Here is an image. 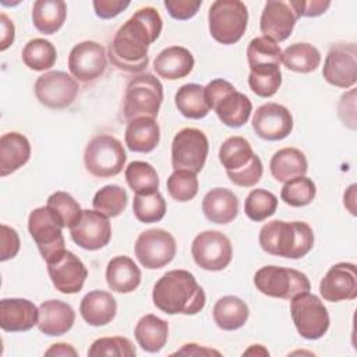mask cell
I'll return each mask as SVG.
<instances>
[{
	"instance_id": "obj_52",
	"label": "cell",
	"mask_w": 357,
	"mask_h": 357,
	"mask_svg": "<svg viewBox=\"0 0 357 357\" xmlns=\"http://www.w3.org/2000/svg\"><path fill=\"white\" fill-rule=\"evenodd\" d=\"M291 4L300 17H318L321 14H324L329 6L331 1H322V0H291Z\"/></svg>"
},
{
	"instance_id": "obj_30",
	"label": "cell",
	"mask_w": 357,
	"mask_h": 357,
	"mask_svg": "<svg viewBox=\"0 0 357 357\" xmlns=\"http://www.w3.org/2000/svg\"><path fill=\"white\" fill-rule=\"evenodd\" d=\"M106 282L112 291L131 293L141 283V271L130 257L117 255L106 266Z\"/></svg>"
},
{
	"instance_id": "obj_37",
	"label": "cell",
	"mask_w": 357,
	"mask_h": 357,
	"mask_svg": "<svg viewBox=\"0 0 357 357\" xmlns=\"http://www.w3.org/2000/svg\"><path fill=\"white\" fill-rule=\"evenodd\" d=\"M22 61L33 71H45L54 66L57 59L56 47L43 38L31 39L22 49Z\"/></svg>"
},
{
	"instance_id": "obj_19",
	"label": "cell",
	"mask_w": 357,
	"mask_h": 357,
	"mask_svg": "<svg viewBox=\"0 0 357 357\" xmlns=\"http://www.w3.org/2000/svg\"><path fill=\"white\" fill-rule=\"evenodd\" d=\"M255 134L266 141L284 139L293 130V117L287 107L279 103L261 105L251 120Z\"/></svg>"
},
{
	"instance_id": "obj_49",
	"label": "cell",
	"mask_w": 357,
	"mask_h": 357,
	"mask_svg": "<svg viewBox=\"0 0 357 357\" xmlns=\"http://www.w3.org/2000/svg\"><path fill=\"white\" fill-rule=\"evenodd\" d=\"M165 7L167 10V13L170 14L172 18L174 20H180V21H184V20H190L192 18L202 1L197 0V1H192V0H165Z\"/></svg>"
},
{
	"instance_id": "obj_31",
	"label": "cell",
	"mask_w": 357,
	"mask_h": 357,
	"mask_svg": "<svg viewBox=\"0 0 357 357\" xmlns=\"http://www.w3.org/2000/svg\"><path fill=\"white\" fill-rule=\"evenodd\" d=\"M269 169L276 181L286 183L291 178L305 176L308 170V162L300 149L283 148L273 153L269 162Z\"/></svg>"
},
{
	"instance_id": "obj_40",
	"label": "cell",
	"mask_w": 357,
	"mask_h": 357,
	"mask_svg": "<svg viewBox=\"0 0 357 357\" xmlns=\"http://www.w3.org/2000/svg\"><path fill=\"white\" fill-rule=\"evenodd\" d=\"M127 201L128 195L123 187L117 184H107L96 191L92 199V206L107 218H116L126 209Z\"/></svg>"
},
{
	"instance_id": "obj_50",
	"label": "cell",
	"mask_w": 357,
	"mask_h": 357,
	"mask_svg": "<svg viewBox=\"0 0 357 357\" xmlns=\"http://www.w3.org/2000/svg\"><path fill=\"white\" fill-rule=\"evenodd\" d=\"M339 117L344 126L356 130V89H350L343 93L337 106Z\"/></svg>"
},
{
	"instance_id": "obj_28",
	"label": "cell",
	"mask_w": 357,
	"mask_h": 357,
	"mask_svg": "<svg viewBox=\"0 0 357 357\" xmlns=\"http://www.w3.org/2000/svg\"><path fill=\"white\" fill-rule=\"evenodd\" d=\"M31 158V144L20 132H6L0 138V174L6 177L22 167Z\"/></svg>"
},
{
	"instance_id": "obj_23",
	"label": "cell",
	"mask_w": 357,
	"mask_h": 357,
	"mask_svg": "<svg viewBox=\"0 0 357 357\" xmlns=\"http://www.w3.org/2000/svg\"><path fill=\"white\" fill-rule=\"evenodd\" d=\"M39 308L26 298L0 301V326L6 332H25L38 325Z\"/></svg>"
},
{
	"instance_id": "obj_26",
	"label": "cell",
	"mask_w": 357,
	"mask_h": 357,
	"mask_svg": "<svg viewBox=\"0 0 357 357\" xmlns=\"http://www.w3.org/2000/svg\"><path fill=\"white\" fill-rule=\"evenodd\" d=\"M117 312V303L112 293L92 290L86 293L79 304V314L91 326H103L112 322Z\"/></svg>"
},
{
	"instance_id": "obj_34",
	"label": "cell",
	"mask_w": 357,
	"mask_h": 357,
	"mask_svg": "<svg viewBox=\"0 0 357 357\" xmlns=\"http://www.w3.org/2000/svg\"><path fill=\"white\" fill-rule=\"evenodd\" d=\"M67 17V4L61 0H38L32 7V22L35 28L45 33H56Z\"/></svg>"
},
{
	"instance_id": "obj_15",
	"label": "cell",
	"mask_w": 357,
	"mask_h": 357,
	"mask_svg": "<svg viewBox=\"0 0 357 357\" xmlns=\"http://www.w3.org/2000/svg\"><path fill=\"white\" fill-rule=\"evenodd\" d=\"M46 265L50 280L60 293L74 294L84 287L88 271L74 252L61 250L50 257L46 261Z\"/></svg>"
},
{
	"instance_id": "obj_33",
	"label": "cell",
	"mask_w": 357,
	"mask_h": 357,
	"mask_svg": "<svg viewBox=\"0 0 357 357\" xmlns=\"http://www.w3.org/2000/svg\"><path fill=\"white\" fill-rule=\"evenodd\" d=\"M169 325L165 319L146 314L135 325L134 336L142 350L148 353H156L163 349L167 342Z\"/></svg>"
},
{
	"instance_id": "obj_43",
	"label": "cell",
	"mask_w": 357,
	"mask_h": 357,
	"mask_svg": "<svg viewBox=\"0 0 357 357\" xmlns=\"http://www.w3.org/2000/svg\"><path fill=\"white\" fill-rule=\"evenodd\" d=\"M317 194V187L314 181L305 176L291 178L284 183L280 191V198L284 204L290 206H305L312 202Z\"/></svg>"
},
{
	"instance_id": "obj_4",
	"label": "cell",
	"mask_w": 357,
	"mask_h": 357,
	"mask_svg": "<svg viewBox=\"0 0 357 357\" xmlns=\"http://www.w3.org/2000/svg\"><path fill=\"white\" fill-rule=\"evenodd\" d=\"M219 160L230 181L238 187H252L262 177V162L243 137L234 135L223 141L219 149Z\"/></svg>"
},
{
	"instance_id": "obj_13",
	"label": "cell",
	"mask_w": 357,
	"mask_h": 357,
	"mask_svg": "<svg viewBox=\"0 0 357 357\" xmlns=\"http://www.w3.org/2000/svg\"><path fill=\"white\" fill-rule=\"evenodd\" d=\"M194 262L205 271H223L233 257V247L227 236L218 230H205L195 236L191 244Z\"/></svg>"
},
{
	"instance_id": "obj_16",
	"label": "cell",
	"mask_w": 357,
	"mask_h": 357,
	"mask_svg": "<svg viewBox=\"0 0 357 357\" xmlns=\"http://www.w3.org/2000/svg\"><path fill=\"white\" fill-rule=\"evenodd\" d=\"M78 82L64 71H47L35 82V96L46 107L64 109L78 93Z\"/></svg>"
},
{
	"instance_id": "obj_32",
	"label": "cell",
	"mask_w": 357,
	"mask_h": 357,
	"mask_svg": "<svg viewBox=\"0 0 357 357\" xmlns=\"http://www.w3.org/2000/svg\"><path fill=\"white\" fill-rule=\"evenodd\" d=\"M248 305L236 296L220 297L215 303L212 311L215 324L223 331H236L243 328L248 319Z\"/></svg>"
},
{
	"instance_id": "obj_7",
	"label": "cell",
	"mask_w": 357,
	"mask_h": 357,
	"mask_svg": "<svg viewBox=\"0 0 357 357\" xmlns=\"http://www.w3.org/2000/svg\"><path fill=\"white\" fill-rule=\"evenodd\" d=\"M208 22L209 32L216 42L234 45L247 29L248 10L240 0H216L209 7Z\"/></svg>"
},
{
	"instance_id": "obj_42",
	"label": "cell",
	"mask_w": 357,
	"mask_h": 357,
	"mask_svg": "<svg viewBox=\"0 0 357 357\" xmlns=\"http://www.w3.org/2000/svg\"><path fill=\"white\" fill-rule=\"evenodd\" d=\"M247 60L250 68L258 67V66H280L282 64V50L278 43L273 40L258 36L254 38L247 47Z\"/></svg>"
},
{
	"instance_id": "obj_22",
	"label": "cell",
	"mask_w": 357,
	"mask_h": 357,
	"mask_svg": "<svg viewBox=\"0 0 357 357\" xmlns=\"http://www.w3.org/2000/svg\"><path fill=\"white\" fill-rule=\"evenodd\" d=\"M324 300L339 303L357 297V269L351 262H337L329 268L319 283Z\"/></svg>"
},
{
	"instance_id": "obj_11",
	"label": "cell",
	"mask_w": 357,
	"mask_h": 357,
	"mask_svg": "<svg viewBox=\"0 0 357 357\" xmlns=\"http://www.w3.org/2000/svg\"><path fill=\"white\" fill-rule=\"evenodd\" d=\"M208 151V138L201 130L183 128L172 142V166L174 170H187L198 174L206 162Z\"/></svg>"
},
{
	"instance_id": "obj_35",
	"label": "cell",
	"mask_w": 357,
	"mask_h": 357,
	"mask_svg": "<svg viewBox=\"0 0 357 357\" xmlns=\"http://www.w3.org/2000/svg\"><path fill=\"white\" fill-rule=\"evenodd\" d=\"M174 103L184 117L192 120L206 117L211 110L205 100L204 86L199 84L181 85L174 95Z\"/></svg>"
},
{
	"instance_id": "obj_1",
	"label": "cell",
	"mask_w": 357,
	"mask_h": 357,
	"mask_svg": "<svg viewBox=\"0 0 357 357\" xmlns=\"http://www.w3.org/2000/svg\"><path fill=\"white\" fill-rule=\"evenodd\" d=\"M162 17L153 7L137 10L114 33L109 59L120 71L138 74L149 63L148 49L162 32Z\"/></svg>"
},
{
	"instance_id": "obj_53",
	"label": "cell",
	"mask_w": 357,
	"mask_h": 357,
	"mask_svg": "<svg viewBox=\"0 0 357 357\" xmlns=\"http://www.w3.org/2000/svg\"><path fill=\"white\" fill-rule=\"evenodd\" d=\"M0 25H1V38H0V50L4 52L7 47H10L15 38V28L13 21L4 14H0Z\"/></svg>"
},
{
	"instance_id": "obj_2",
	"label": "cell",
	"mask_w": 357,
	"mask_h": 357,
	"mask_svg": "<svg viewBox=\"0 0 357 357\" xmlns=\"http://www.w3.org/2000/svg\"><path fill=\"white\" fill-rule=\"evenodd\" d=\"M152 300L155 307L165 314L194 315L205 307L206 296L192 273L173 269L155 283Z\"/></svg>"
},
{
	"instance_id": "obj_47",
	"label": "cell",
	"mask_w": 357,
	"mask_h": 357,
	"mask_svg": "<svg viewBox=\"0 0 357 357\" xmlns=\"http://www.w3.org/2000/svg\"><path fill=\"white\" fill-rule=\"evenodd\" d=\"M137 354V350L130 339L123 336L112 337H99L96 339L89 350L88 356H116V357H132Z\"/></svg>"
},
{
	"instance_id": "obj_55",
	"label": "cell",
	"mask_w": 357,
	"mask_h": 357,
	"mask_svg": "<svg viewBox=\"0 0 357 357\" xmlns=\"http://www.w3.org/2000/svg\"><path fill=\"white\" fill-rule=\"evenodd\" d=\"M46 356H77V350L71 346V344H67V343H54L50 346V349H47L45 351Z\"/></svg>"
},
{
	"instance_id": "obj_36",
	"label": "cell",
	"mask_w": 357,
	"mask_h": 357,
	"mask_svg": "<svg viewBox=\"0 0 357 357\" xmlns=\"http://www.w3.org/2000/svg\"><path fill=\"white\" fill-rule=\"evenodd\" d=\"M282 63L291 71L308 74L319 67L321 53L314 45L298 42L287 46L282 52Z\"/></svg>"
},
{
	"instance_id": "obj_57",
	"label": "cell",
	"mask_w": 357,
	"mask_h": 357,
	"mask_svg": "<svg viewBox=\"0 0 357 357\" xmlns=\"http://www.w3.org/2000/svg\"><path fill=\"white\" fill-rule=\"evenodd\" d=\"M262 354V356H268L269 354V351L268 350H265L261 344H252L251 346V349H248V350H245L243 354L245 356V354Z\"/></svg>"
},
{
	"instance_id": "obj_6",
	"label": "cell",
	"mask_w": 357,
	"mask_h": 357,
	"mask_svg": "<svg viewBox=\"0 0 357 357\" xmlns=\"http://www.w3.org/2000/svg\"><path fill=\"white\" fill-rule=\"evenodd\" d=\"M163 100V85L152 74H138L127 84L123 114L127 121L137 117L155 119Z\"/></svg>"
},
{
	"instance_id": "obj_54",
	"label": "cell",
	"mask_w": 357,
	"mask_h": 357,
	"mask_svg": "<svg viewBox=\"0 0 357 357\" xmlns=\"http://www.w3.org/2000/svg\"><path fill=\"white\" fill-rule=\"evenodd\" d=\"M174 354H184V356H211V354H216L220 356L219 351L212 350V349H205V347H199L195 343H187L183 346L181 350H177Z\"/></svg>"
},
{
	"instance_id": "obj_39",
	"label": "cell",
	"mask_w": 357,
	"mask_h": 357,
	"mask_svg": "<svg viewBox=\"0 0 357 357\" xmlns=\"http://www.w3.org/2000/svg\"><path fill=\"white\" fill-rule=\"evenodd\" d=\"M248 85L251 91L261 98L273 96L282 85L280 66H258L250 68Z\"/></svg>"
},
{
	"instance_id": "obj_17",
	"label": "cell",
	"mask_w": 357,
	"mask_h": 357,
	"mask_svg": "<svg viewBox=\"0 0 357 357\" xmlns=\"http://www.w3.org/2000/svg\"><path fill=\"white\" fill-rule=\"evenodd\" d=\"M325 81L337 88H351L357 82V46L356 43L333 45L324 61Z\"/></svg>"
},
{
	"instance_id": "obj_56",
	"label": "cell",
	"mask_w": 357,
	"mask_h": 357,
	"mask_svg": "<svg viewBox=\"0 0 357 357\" xmlns=\"http://www.w3.org/2000/svg\"><path fill=\"white\" fill-rule=\"evenodd\" d=\"M356 188H357V185H356V184H351V185L346 190V192H344V195H343L344 206L350 211L351 215H356V208H354V204H356Z\"/></svg>"
},
{
	"instance_id": "obj_51",
	"label": "cell",
	"mask_w": 357,
	"mask_h": 357,
	"mask_svg": "<svg viewBox=\"0 0 357 357\" xmlns=\"http://www.w3.org/2000/svg\"><path fill=\"white\" fill-rule=\"evenodd\" d=\"M95 14L102 20H110L117 17L128 6V0H95L93 3Z\"/></svg>"
},
{
	"instance_id": "obj_3",
	"label": "cell",
	"mask_w": 357,
	"mask_h": 357,
	"mask_svg": "<svg viewBox=\"0 0 357 357\" xmlns=\"http://www.w3.org/2000/svg\"><path fill=\"white\" fill-rule=\"evenodd\" d=\"M261 248L275 257L298 259L314 245V231L305 222L271 220L259 230Z\"/></svg>"
},
{
	"instance_id": "obj_44",
	"label": "cell",
	"mask_w": 357,
	"mask_h": 357,
	"mask_svg": "<svg viewBox=\"0 0 357 357\" xmlns=\"http://www.w3.org/2000/svg\"><path fill=\"white\" fill-rule=\"evenodd\" d=\"M278 208V198L268 190H252L244 202L245 215L254 222H262L272 216Z\"/></svg>"
},
{
	"instance_id": "obj_8",
	"label": "cell",
	"mask_w": 357,
	"mask_h": 357,
	"mask_svg": "<svg viewBox=\"0 0 357 357\" xmlns=\"http://www.w3.org/2000/svg\"><path fill=\"white\" fill-rule=\"evenodd\" d=\"M127 160L123 144L113 135L100 134L93 137L84 152L86 170L98 178L117 176Z\"/></svg>"
},
{
	"instance_id": "obj_5",
	"label": "cell",
	"mask_w": 357,
	"mask_h": 357,
	"mask_svg": "<svg viewBox=\"0 0 357 357\" xmlns=\"http://www.w3.org/2000/svg\"><path fill=\"white\" fill-rule=\"evenodd\" d=\"M205 100L219 120L231 128L244 126L252 112L251 100L223 78L211 81L205 88Z\"/></svg>"
},
{
	"instance_id": "obj_9",
	"label": "cell",
	"mask_w": 357,
	"mask_h": 357,
	"mask_svg": "<svg viewBox=\"0 0 357 357\" xmlns=\"http://www.w3.org/2000/svg\"><path fill=\"white\" fill-rule=\"evenodd\" d=\"M254 284L262 294L282 300H291L294 296L311 289L307 275L293 268L276 265H266L258 269L254 275Z\"/></svg>"
},
{
	"instance_id": "obj_29",
	"label": "cell",
	"mask_w": 357,
	"mask_h": 357,
	"mask_svg": "<svg viewBox=\"0 0 357 357\" xmlns=\"http://www.w3.org/2000/svg\"><path fill=\"white\" fill-rule=\"evenodd\" d=\"M124 141L130 151L148 153L156 148L160 141V128L152 117H137L128 121Z\"/></svg>"
},
{
	"instance_id": "obj_12",
	"label": "cell",
	"mask_w": 357,
	"mask_h": 357,
	"mask_svg": "<svg viewBox=\"0 0 357 357\" xmlns=\"http://www.w3.org/2000/svg\"><path fill=\"white\" fill-rule=\"evenodd\" d=\"M28 230L45 261L66 250L63 225L47 205L39 206L29 213Z\"/></svg>"
},
{
	"instance_id": "obj_48",
	"label": "cell",
	"mask_w": 357,
	"mask_h": 357,
	"mask_svg": "<svg viewBox=\"0 0 357 357\" xmlns=\"http://www.w3.org/2000/svg\"><path fill=\"white\" fill-rule=\"evenodd\" d=\"M0 261H7L14 258L21 247L20 236L15 229L8 227L7 225L0 226Z\"/></svg>"
},
{
	"instance_id": "obj_38",
	"label": "cell",
	"mask_w": 357,
	"mask_h": 357,
	"mask_svg": "<svg viewBox=\"0 0 357 357\" xmlns=\"http://www.w3.org/2000/svg\"><path fill=\"white\" fill-rule=\"evenodd\" d=\"M127 184L135 194H152L159 188V176L152 165L141 160L131 162L124 172Z\"/></svg>"
},
{
	"instance_id": "obj_46",
	"label": "cell",
	"mask_w": 357,
	"mask_h": 357,
	"mask_svg": "<svg viewBox=\"0 0 357 357\" xmlns=\"http://www.w3.org/2000/svg\"><path fill=\"white\" fill-rule=\"evenodd\" d=\"M170 197L178 202L191 201L198 192L197 174L187 170H174L166 183Z\"/></svg>"
},
{
	"instance_id": "obj_41",
	"label": "cell",
	"mask_w": 357,
	"mask_h": 357,
	"mask_svg": "<svg viewBox=\"0 0 357 357\" xmlns=\"http://www.w3.org/2000/svg\"><path fill=\"white\" fill-rule=\"evenodd\" d=\"M132 212L139 222L155 223L163 219L166 213V201L159 191L152 194H135Z\"/></svg>"
},
{
	"instance_id": "obj_14",
	"label": "cell",
	"mask_w": 357,
	"mask_h": 357,
	"mask_svg": "<svg viewBox=\"0 0 357 357\" xmlns=\"http://www.w3.org/2000/svg\"><path fill=\"white\" fill-rule=\"evenodd\" d=\"M135 257L146 269H159L170 264L176 255L174 237L163 229H148L135 241Z\"/></svg>"
},
{
	"instance_id": "obj_18",
	"label": "cell",
	"mask_w": 357,
	"mask_h": 357,
	"mask_svg": "<svg viewBox=\"0 0 357 357\" xmlns=\"http://www.w3.org/2000/svg\"><path fill=\"white\" fill-rule=\"evenodd\" d=\"M107 66L105 47L93 40H84L75 45L68 54V70L71 75L91 84L103 75Z\"/></svg>"
},
{
	"instance_id": "obj_20",
	"label": "cell",
	"mask_w": 357,
	"mask_h": 357,
	"mask_svg": "<svg viewBox=\"0 0 357 357\" xmlns=\"http://www.w3.org/2000/svg\"><path fill=\"white\" fill-rule=\"evenodd\" d=\"M70 234L78 247L88 251L100 250L112 238L109 218L95 209H84L79 222L70 229Z\"/></svg>"
},
{
	"instance_id": "obj_45",
	"label": "cell",
	"mask_w": 357,
	"mask_h": 357,
	"mask_svg": "<svg viewBox=\"0 0 357 357\" xmlns=\"http://www.w3.org/2000/svg\"><path fill=\"white\" fill-rule=\"evenodd\" d=\"M46 205L57 215L63 227H74L82 216L79 204L66 191H56L50 194Z\"/></svg>"
},
{
	"instance_id": "obj_25",
	"label": "cell",
	"mask_w": 357,
	"mask_h": 357,
	"mask_svg": "<svg viewBox=\"0 0 357 357\" xmlns=\"http://www.w3.org/2000/svg\"><path fill=\"white\" fill-rule=\"evenodd\" d=\"M194 68V56L183 46H169L153 60V70L160 78L180 79L187 77Z\"/></svg>"
},
{
	"instance_id": "obj_24",
	"label": "cell",
	"mask_w": 357,
	"mask_h": 357,
	"mask_svg": "<svg viewBox=\"0 0 357 357\" xmlns=\"http://www.w3.org/2000/svg\"><path fill=\"white\" fill-rule=\"evenodd\" d=\"M75 321L73 307L61 300H46L39 305L38 328L47 336H61L67 333Z\"/></svg>"
},
{
	"instance_id": "obj_27",
	"label": "cell",
	"mask_w": 357,
	"mask_h": 357,
	"mask_svg": "<svg viewBox=\"0 0 357 357\" xmlns=\"http://www.w3.org/2000/svg\"><path fill=\"white\" fill-rule=\"evenodd\" d=\"M202 212L205 218L216 225H227L238 213V199L227 188H212L202 199Z\"/></svg>"
},
{
	"instance_id": "obj_21",
	"label": "cell",
	"mask_w": 357,
	"mask_h": 357,
	"mask_svg": "<svg viewBox=\"0 0 357 357\" xmlns=\"http://www.w3.org/2000/svg\"><path fill=\"white\" fill-rule=\"evenodd\" d=\"M297 20L298 15L291 4V0H269L264 6L259 28L265 38L278 43L286 40L291 35Z\"/></svg>"
},
{
	"instance_id": "obj_10",
	"label": "cell",
	"mask_w": 357,
	"mask_h": 357,
	"mask_svg": "<svg viewBox=\"0 0 357 357\" xmlns=\"http://www.w3.org/2000/svg\"><path fill=\"white\" fill-rule=\"evenodd\" d=\"M290 314L298 335L308 340L321 339L329 329V314L315 294L303 291L290 301Z\"/></svg>"
}]
</instances>
